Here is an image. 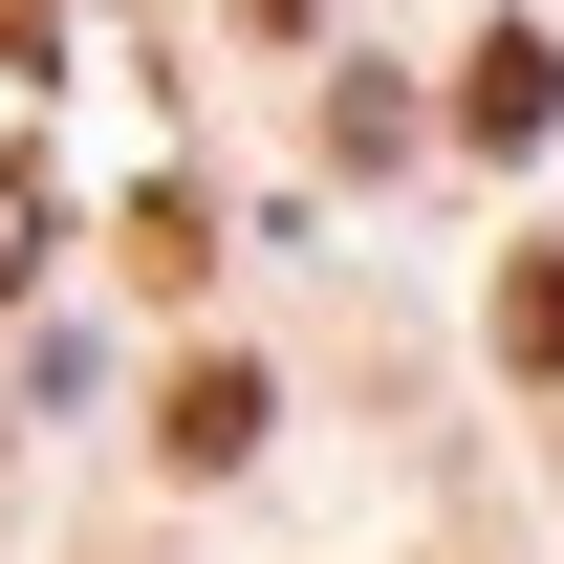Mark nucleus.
<instances>
[{
	"instance_id": "4",
	"label": "nucleus",
	"mask_w": 564,
	"mask_h": 564,
	"mask_svg": "<svg viewBox=\"0 0 564 564\" xmlns=\"http://www.w3.org/2000/svg\"><path fill=\"white\" fill-rule=\"evenodd\" d=\"M66 261V196H44V152H0V282H44Z\"/></svg>"
},
{
	"instance_id": "3",
	"label": "nucleus",
	"mask_w": 564,
	"mask_h": 564,
	"mask_svg": "<svg viewBox=\"0 0 564 564\" xmlns=\"http://www.w3.org/2000/svg\"><path fill=\"white\" fill-rule=\"evenodd\" d=\"M499 369H543V391H564V261H499Z\"/></svg>"
},
{
	"instance_id": "6",
	"label": "nucleus",
	"mask_w": 564,
	"mask_h": 564,
	"mask_svg": "<svg viewBox=\"0 0 564 564\" xmlns=\"http://www.w3.org/2000/svg\"><path fill=\"white\" fill-rule=\"evenodd\" d=\"M239 22H326V0H239Z\"/></svg>"
},
{
	"instance_id": "2",
	"label": "nucleus",
	"mask_w": 564,
	"mask_h": 564,
	"mask_svg": "<svg viewBox=\"0 0 564 564\" xmlns=\"http://www.w3.org/2000/svg\"><path fill=\"white\" fill-rule=\"evenodd\" d=\"M152 456H196V478H239L261 456V369L217 348V369H174V413H152Z\"/></svg>"
},
{
	"instance_id": "5",
	"label": "nucleus",
	"mask_w": 564,
	"mask_h": 564,
	"mask_svg": "<svg viewBox=\"0 0 564 564\" xmlns=\"http://www.w3.org/2000/svg\"><path fill=\"white\" fill-rule=\"evenodd\" d=\"M44 44H66V0H0V66H44Z\"/></svg>"
},
{
	"instance_id": "1",
	"label": "nucleus",
	"mask_w": 564,
	"mask_h": 564,
	"mask_svg": "<svg viewBox=\"0 0 564 564\" xmlns=\"http://www.w3.org/2000/svg\"><path fill=\"white\" fill-rule=\"evenodd\" d=\"M456 131H478V152H543L564 131V44H543V22H499L478 66H456Z\"/></svg>"
}]
</instances>
